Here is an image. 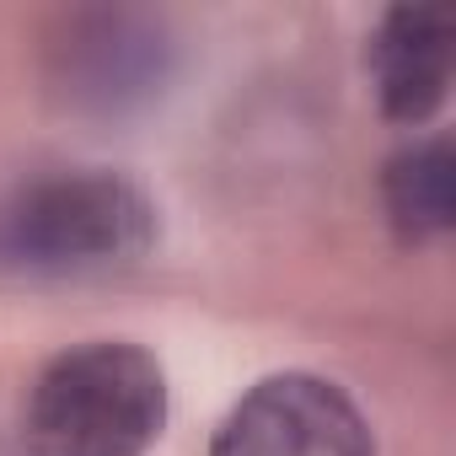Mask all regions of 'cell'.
Returning a JSON list of instances; mask_svg holds the SVG:
<instances>
[{
	"label": "cell",
	"mask_w": 456,
	"mask_h": 456,
	"mask_svg": "<svg viewBox=\"0 0 456 456\" xmlns=\"http://www.w3.org/2000/svg\"><path fill=\"white\" fill-rule=\"evenodd\" d=\"M156 248V204L108 167H70L17 183L0 199V274L92 280Z\"/></svg>",
	"instance_id": "obj_1"
},
{
	"label": "cell",
	"mask_w": 456,
	"mask_h": 456,
	"mask_svg": "<svg viewBox=\"0 0 456 456\" xmlns=\"http://www.w3.org/2000/svg\"><path fill=\"white\" fill-rule=\"evenodd\" d=\"M167 424V376L156 354L124 338H92L54 354L22 403L28 456H145Z\"/></svg>",
	"instance_id": "obj_2"
},
{
	"label": "cell",
	"mask_w": 456,
	"mask_h": 456,
	"mask_svg": "<svg viewBox=\"0 0 456 456\" xmlns=\"http://www.w3.org/2000/svg\"><path fill=\"white\" fill-rule=\"evenodd\" d=\"M172 76V38L145 12H70L49 38V86L65 108L124 118Z\"/></svg>",
	"instance_id": "obj_3"
},
{
	"label": "cell",
	"mask_w": 456,
	"mask_h": 456,
	"mask_svg": "<svg viewBox=\"0 0 456 456\" xmlns=\"http://www.w3.org/2000/svg\"><path fill=\"white\" fill-rule=\"evenodd\" d=\"M209 456H376V440L338 381L280 370L220 419Z\"/></svg>",
	"instance_id": "obj_4"
},
{
	"label": "cell",
	"mask_w": 456,
	"mask_h": 456,
	"mask_svg": "<svg viewBox=\"0 0 456 456\" xmlns=\"http://www.w3.org/2000/svg\"><path fill=\"white\" fill-rule=\"evenodd\" d=\"M451 44H456V22L445 6H392L376 22L365 44V70L392 124H424L445 102Z\"/></svg>",
	"instance_id": "obj_5"
},
{
	"label": "cell",
	"mask_w": 456,
	"mask_h": 456,
	"mask_svg": "<svg viewBox=\"0 0 456 456\" xmlns=\"http://www.w3.org/2000/svg\"><path fill=\"white\" fill-rule=\"evenodd\" d=\"M451 140L435 134V140H413L403 145L387 167H381V209H387V225L397 232V242L419 248V242H435L451 232Z\"/></svg>",
	"instance_id": "obj_6"
}]
</instances>
